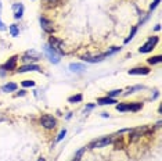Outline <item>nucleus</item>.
Wrapping results in <instances>:
<instances>
[{"label":"nucleus","instance_id":"4be33fe9","mask_svg":"<svg viewBox=\"0 0 162 161\" xmlns=\"http://www.w3.org/2000/svg\"><path fill=\"white\" fill-rule=\"evenodd\" d=\"M22 86H24V88H29V86H35V82H34V80H24V82H22Z\"/></svg>","mask_w":162,"mask_h":161},{"label":"nucleus","instance_id":"a211bd4d","mask_svg":"<svg viewBox=\"0 0 162 161\" xmlns=\"http://www.w3.org/2000/svg\"><path fill=\"white\" fill-rule=\"evenodd\" d=\"M85 151H86V147H82V149L79 150L78 153H76L75 158H73L72 161H79V160H81V157H82V155H83V153H85Z\"/></svg>","mask_w":162,"mask_h":161},{"label":"nucleus","instance_id":"dca6fc26","mask_svg":"<svg viewBox=\"0 0 162 161\" xmlns=\"http://www.w3.org/2000/svg\"><path fill=\"white\" fill-rule=\"evenodd\" d=\"M82 99H83V97H82V94H76V96L69 97V99H68V101H69V103H79V101H82Z\"/></svg>","mask_w":162,"mask_h":161},{"label":"nucleus","instance_id":"4468645a","mask_svg":"<svg viewBox=\"0 0 162 161\" xmlns=\"http://www.w3.org/2000/svg\"><path fill=\"white\" fill-rule=\"evenodd\" d=\"M69 69L72 72H81V71H83V69H86V67H85L83 64H71Z\"/></svg>","mask_w":162,"mask_h":161},{"label":"nucleus","instance_id":"f03ea898","mask_svg":"<svg viewBox=\"0 0 162 161\" xmlns=\"http://www.w3.org/2000/svg\"><path fill=\"white\" fill-rule=\"evenodd\" d=\"M45 53H46V56L49 57V60H50L51 63H54V64L60 63V54L56 52V50L51 49L50 46H45Z\"/></svg>","mask_w":162,"mask_h":161},{"label":"nucleus","instance_id":"0eeeda50","mask_svg":"<svg viewBox=\"0 0 162 161\" xmlns=\"http://www.w3.org/2000/svg\"><path fill=\"white\" fill-rule=\"evenodd\" d=\"M40 25H42V28L46 31V32H53V22L49 21L47 18H45V17H40Z\"/></svg>","mask_w":162,"mask_h":161},{"label":"nucleus","instance_id":"bb28decb","mask_svg":"<svg viewBox=\"0 0 162 161\" xmlns=\"http://www.w3.org/2000/svg\"><path fill=\"white\" fill-rule=\"evenodd\" d=\"M93 107H94V104H89L86 108H89V110H90V108H93Z\"/></svg>","mask_w":162,"mask_h":161},{"label":"nucleus","instance_id":"9b49d317","mask_svg":"<svg viewBox=\"0 0 162 161\" xmlns=\"http://www.w3.org/2000/svg\"><path fill=\"white\" fill-rule=\"evenodd\" d=\"M13 10H14V18H21L24 14V6L22 4H18V3H15V4H13Z\"/></svg>","mask_w":162,"mask_h":161},{"label":"nucleus","instance_id":"cd10ccee","mask_svg":"<svg viewBox=\"0 0 162 161\" xmlns=\"http://www.w3.org/2000/svg\"><path fill=\"white\" fill-rule=\"evenodd\" d=\"M38 161H46V160H45V158H43V157H42V158H39V160H38Z\"/></svg>","mask_w":162,"mask_h":161},{"label":"nucleus","instance_id":"c85d7f7f","mask_svg":"<svg viewBox=\"0 0 162 161\" xmlns=\"http://www.w3.org/2000/svg\"><path fill=\"white\" fill-rule=\"evenodd\" d=\"M0 11H2V3H0Z\"/></svg>","mask_w":162,"mask_h":161},{"label":"nucleus","instance_id":"f257e3e1","mask_svg":"<svg viewBox=\"0 0 162 161\" xmlns=\"http://www.w3.org/2000/svg\"><path fill=\"white\" fill-rule=\"evenodd\" d=\"M158 36H151L150 39H148L147 42H145L144 44H143L141 47H140L139 49V52L140 53H148V52H151V50L154 49V47H155V44L158 43Z\"/></svg>","mask_w":162,"mask_h":161},{"label":"nucleus","instance_id":"1a4fd4ad","mask_svg":"<svg viewBox=\"0 0 162 161\" xmlns=\"http://www.w3.org/2000/svg\"><path fill=\"white\" fill-rule=\"evenodd\" d=\"M17 58H18L17 56H13L11 58H9V61H7V63L3 65V69H6V71H11V69H15Z\"/></svg>","mask_w":162,"mask_h":161},{"label":"nucleus","instance_id":"a878e982","mask_svg":"<svg viewBox=\"0 0 162 161\" xmlns=\"http://www.w3.org/2000/svg\"><path fill=\"white\" fill-rule=\"evenodd\" d=\"M0 31H6V25L2 22V19H0Z\"/></svg>","mask_w":162,"mask_h":161},{"label":"nucleus","instance_id":"423d86ee","mask_svg":"<svg viewBox=\"0 0 162 161\" xmlns=\"http://www.w3.org/2000/svg\"><path fill=\"white\" fill-rule=\"evenodd\" d=\"M150 74V68L147 67H137V68L129 69V75H147Z\"/></svg>","mask_w":162,"mask_h":161},{"label":"nucleus","instance_id":"20e7f679","mask_svg":"<svg viewBox=\"0 0 162 161\" xmlns=\"http://www.w3.org/2000/svg\"><path fill=\"white\" fill-rule=\"evenodd\" d=\"M50 47L56 52H58L60 54H64V47H62V42L57 38H50Z\"/></svg>","mask_w":162,"mask_h":161},{"label":"nucleus","instance_id":"b1692460","mask_svg":"<svg viewBox=\"0 0 162 161\" xmlns=\"http://www.w3.org/2000/svg\"><path fill=\"white\" fill-rule=\"evenodd\" d=\"M158 3H159V0H154V3H152V4H151V6H150V10H151V11H152V10H154V8H155V7H156V6H158Z\"/></svg>","mask_w":162,"mask_h":161},{"label":"nucleus","instance_id":"7ed1b4c3","mask_svg":"<svg viewBox=\"0 0 162 161\" xmlns=\"http://www.w3.org/2000/svg\"><path fill=\"white\" fill-rule=\"evenodd\" d=\"M40 122H42V125L46 128V129H53L54 126H56V118H53L51 115H43L42 118H40Z\"/></svg>","mask_w":162,"mask_h":161},{"label":"nucleus","instance_id":"6ab92c4d","mask_svg":"<svg viewBox=\"0 0 162 161\" xmlns=\"http://www.w3.org/2000/svg\"><path fill=\"white\" fill-rule=\"evenodd\" d=\"M117 110L121 111V113H123V111H129V103H128V104H118Z\"/></svg>","mask_w":162,"mask_h":161},{"label":"nucleus","instance_id":"ddd939ff","mask_svg":"<svg viewBox=\"0 0 162 161\" xmlns=\"http://www.w3.org/2000/svg\"><path fill=\"white\" fill-rule=\"evenodd\" d=\"M2 90L6 92V93H9V92H14L17 90V85H15L14 82H10V83H6V85L2 88Z\"/></svg>","mask_w":162,"mask_h":161},{"label":"nucleus","instance_id":"f3484780","mask_svg":"<svg viewBox=\"0 0 162 161\" xmlns=\"http://www.w3.org/2000/svg\"><path fill=\"white\" fill-rule=\"evenodd\" d=\"M10 33H11V36H18V33H20V31H18L17 25H10Z\"/></svg>","mask_w":162,"mask_h":161},{"label":"nucleus","instance_id":"aec40b11","mask_svg":"<svg viewBox=\"0 0 162 161\" xmlns=\"http://www.w3.org/2000/svg\"><path fill=\"white\" fill-rule=\"evenodd\" d=\"M121 89H115V90H111V92H108V97H112L114 99L115 96H118V94H121Z\"/></svg>","mask_w":162,"mask_h":161},{"label":"nucleus","instance_id":"f8f14e48","mask_svg":"<svg viewBox=\"0 0 162 161\" xmlns=\"http://www.w3.org/2000/svg\"><path fill=\"white\" fill-rule=\"evenodd\" d=\"M97 103L101 105H105V104H114V103H117V100L107 96V97H100V99L97 100Z\"/></svg>","mask_w":162,"mask_h":161},{"label":"nucleus","instance_id":"412c9836","mask_svg":"<svg viewBox=\"0 0 162 161\" xmlns=\"http://www.w3.org/2000/svg\"><path fill=\"white\" fill-rule=\"evenodd\" d=\"M136 31H137V28L134 27L133 29H132V32H130V36H129V38L126 39V40H125V43H129V42H130L132 39H133V36H134V33H136Z\"/></svg>","mask_w":162,"mask_h":161},{"label":"nucleus","instance_id":"6e6552de","mask_svg":"<svg viewBox=\"0 0 162 161\" xmlns=\"http://www.w3.org/2000/svg\"><path fill=\"white\" fill-rule=\"evenodd\" d=\"M28 71H40L39 65H35V64H29V65H22L17 69V72L22 74V72H28Z\"/></svg>","mask_w":162,"mask_h":161},{"label":"nucleus","instance_id":"9d476101","mask_svg":"<svg viewBox=\"0 0 162 161\" xmlns=\"http://www.w3.org/2000/svg\"><path fill=\"white\" fill-rule=\"evenodd\" d=\"M39 58H40V54L38 52H35V50H28V52L25 53L22 60L28 61V60H39Z\"/></svg>","mask_w":162,"mask_h":161},{"label":"nucleus","instance_id":"393cba45","mask_svg":"<svg viewBox=\"0 0 162 161\" xmlns=\"http://www.w3.org/2000/svg\"><path fill=\"white\" fill-rule=\"evenodd\" d=\"M47 3H50V4H57V3H60L61 0H46Z\"/></svg>","mask_w":162,"mask_h":161},{"label":"nucleus","instance_id":"5701e85b","mask_svg":"<svg viewBox=\"0 0 162 161\" xmlns=\"http://www.w3.org/2000/svg\"><path fill=\"white\" fill-rule=\"evenodd\" d=\"M67 135V129H62L61 132H60V135H58V138H57V142H61L62 139H64V136Z\"/></svg>","mask_w":162,"mask_h":161},{"label":"nucleus","instance_id":"39448f33","mask_svg":"<svg viewBox=\"0 0 162 161\" xmlns=\"http://www.w3.org/2000/svg\"><path fill=\"white\" fill-rule=\"evenodd\" d=\"M111 142H112V139L109 138V136H105V138H101V139H98V140H94L92 144H90V147H93V149L104 147V146H107V144H109Z\"/></svg>","mask_w":162,"mask_h":161},{"label":"nucleus","instance_id":"2eb2a0df","mask_svg":"<svg viewBox=\"0 0 162 161\" xmlns=\"http://www.w3.org/2000/svg\"><path fill=\"white\" fill-rule=\"evenodd\" d=\"M161 60H162V57H161V56H155V57H151V58H148V64H151V65H154V64H158V63H161Z\"/></svg>","mask_w":162,"mask_h":161}]
</instances>
